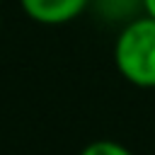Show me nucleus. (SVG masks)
Wrapping results in <instances>:
<instances>
[{
    "label": "nucleus",
    "mask_w": 155,
    "mask_h": 155,
    "mask_svg": "<svg viewBox=\"0 0 155 155\" xmlns=\"http://www.w3.org/2000/svg\"><path fill=\"white\" fill-rule=\"evenodd\" d=\"M121 78L136 87H155V19L148 15L128 22L114 44Z\"/></svg>",
    "instance_id": "f257e3e1"
},
{
    "label": "nucleus",
    "mask_w": 155,
    "mask_h": 155,
    "mask_svg": "<svg viewBox=\"0 0 155 155\" xmlns=\"http://www.w3.org/2000/svg\"><path fill=\"white\" fill-rule=\"evenodd\" d=\"M87 2L90 0H19L29 19L39 24H48V27L73 22L78 15H82Z\"/></svg>",
    "instance_id": "f03ea898"
},
{
    "label": "nucleus",
    "mask_w": 155,
    "mask_h": 155,
    "mask_svg": "<svg viewBox=\"0 0 155 155\" xmlns=\"http://www.w3.org/2000/svg\"><path fill=\"white\" fill-rule=\"evenodd\" d=\"M80 155H133V153L116 140H92L80 150Z\"/></svg>",
    "instance_id": "7ed1b4c3"
},
{
    "label": "nucleus",
    "mask_w": 155,
    "mask_h": 155,
    "mask_svg": "<svg viewBox=\"0 0 155 155\" xmlns=\"http://www.w3.org/2000/svg\"><path fill=\"white\" fill-rule=\"evenodd\" d=\"M143 10L150 19H155V0H143Z\"/></svg>",
    "instance_id": "20e7f679"
},
{
    "label": "nucleus",
    "mask_w": 155,
    "mask_h": 155,
    "mask_svg": "<svg viewBox=\"0 0 155 155\" xmlns=\"http://www.w3.org/2000/svg\"><path fill=\"white\" fill-rule=\"evenodd\" d=\"M0 2H2V0H0Z\"/></svg>",
    "instance_id": "39448f33"
}]
</instances>
